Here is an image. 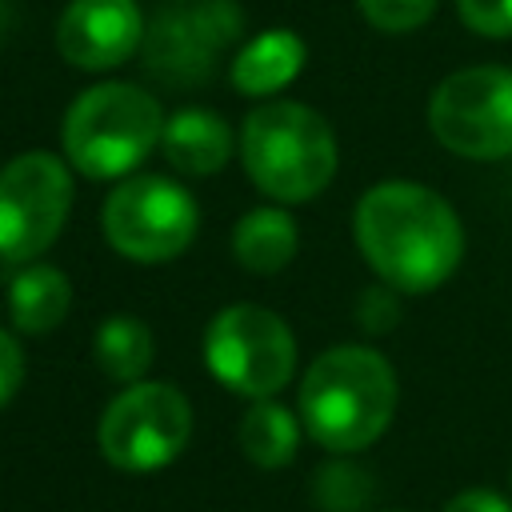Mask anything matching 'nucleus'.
<instances>
[{
    "label": "nucleus",
    "mask_w": 512,
    "mask_h": 512,
    "mask_svg": "<svg viewBox=\"0 0 512 512\" xmlns=\"http://www.w3.org/2000/svg\"><path fill=\"white\" fill-rule=\"evenodd\" d=\"M352 232L360 256L396 292L440 288L464 256L456 208L416 180H384L368 188L356 204Z\"/></svg>",
    "instance_id": "1"
},
{
    "label": "nucleus",
    "mask_w": 512,
    "mask_h": 512,
    "mask_svg": "<svg viewBox=\"0 0 512 512\" xmlns=\"http://www.w3.org/2000/svg\"><path fill=\"white\" fill-rule=\"evenodd\" d=\"M400 400L392 364L368 344L320 352L300 384V424L328 452L368 448L392 420Z\"/></svg>",
    "instance_id": "2"
},
{
    "label": "nucleus",
    "mask_w": 512,
    "mask_h": 512,
    "mask_svg": "<svg viewBox=\"0 0 512 512\" xmlns=\"http://www.w3.org/2000/svg\"><path fill=\"white\" fill-rule=\"evenodd\" d=\"M240 160L264 196L280 204H304L336 176V136L316 108L272 100L244 116Z\"/></svg>",
    "instance_id": "3"
},
{
    "label": "nucleus",
    "mask_w": 512,
    "mask_h": 512,
    "mask_svg": "<svg viewBox=\"0 0 512 512\" xmlns=\"http://www.w3.org/2000/svg\"><path fill=\"white\" fill-rule=\"evenodd\" d=\"M164 120L156 96L140 84H92L64 112V156L88 180H120L160 144Z\"/></svg>",
    "instance_id": "4"
},
{
    "label": "nucleus",
    "mask_w": 512,
    "mask_h": 512,
    "mask_svg": "<svg viewBox=\"0 0 512 512\" xmlns=\"http://www.w3.org/2000/svg\"><path fill=\"white\" fill-rule=\"evenodd\" d=\"M204 364L228 392L272 400L296 372V340L272 308L228 304L204 332Z\"/></svg>",
    "instance_id": "5"
},
{
    "label": "nucleus",
    "mask_w": 512,
    "mask_h": 512,
    "mask_svg": "<svg viewBox=\"0 0 512 512\" xmlns=\"http://www.w3.org/2000/svg\"><path fill=\"white\" fill-rule=\"evenodd\" d=\"M196 224H200V208L192 192L152 172L120 180L100 208L104 240L132 264L176 260L192 244Z\"/></svg>",
    "instance_id": "6"
},
{
    "label": "nucleus",
    "mask_w": 512,
    "mask_h": 512,
    "mask_svg": "<svg viewBox=\"0 0 512 512\" xmlns=\"http://www.w3.org/2000/svg\"><path fill=\"white\" fill-rule=\"evenodd\" d=\"M192 436V404L164 380L128 384L100 416V456L120 472H156L172 464Z\"/></svg>",
    "instance_id": "7"
},
{
    "label": "nucleus",
    "mask_w": 512,
    "mask_h": 512,
    "mask_svg": "<svg viewBox=\"0 0 512 512\" xmlns=\"http://www.w3.org/2000/svg\"><path fill=\"white\" fill-rule=\"evenodd\" d=\"M428 128L456 156H512V68L476 64L444 76L428 100Z\"/></svg>",
    "instance_id": "8"
},
{
    "label": "nucleus",
    "mask_w": 512,
    "mask_h": 512,
    "mask_svg": "<svg viewBox=\"0 0 512 512\" xmlns=\"http://www.w3.org/2000/svg\"><path fill=\"white\" fill-rule=\"evenodd\" d=\"M244 32L236 0H172L144 24V64L172 88L212 80L220 56Z\"/></svg>",
    "instance_id": "9"
},
{
    "label": "nucleus",
    "mask_w": 512,
    "mask_h": 512,
    "mask_svg": "<svg viewBox=\"0 0 512 512\" xmlns=\"http://www.w3.org/2000/svg\"><path fill=\"white\" fill-rule=\"evenodd\" d=\"M72 172L52 152H24L0 168V260H36L64 228Z\"/></svg>",
    "instance_id": "10"
},
{
    "label": "nucleus",
    "mask_w": 512,
    "mask_h": 512,
    "mask_svg": "<svg viewBox=\"0 0 512 512\" xmlns=\"http://www.w3.org/2000/svg\"><path fill=\"white\" fill-rule=\"evenodd\" d=\"M144 44V12L136 0H72L56 24V48L72 68L108 72Z\"/></svg>",
    "instance_id": "11"
},
{
    "label": "nucleus",
    "mask_w": 512,
    "mask_h": 512,
    "mask_svg": "<svg viewBox=\"0 0 512 512\" xmlns=\"http://www.w3.org/2000/svg\"><path fill=\"white\" fill-rule=\"evenodd\" d=\"M236 136L228 120L212 108H180L164 120L160 152L184 176H212L232 160Z\"/></svg>",
    "instance_id": "12"
},
{
    "label": "nucleus",
    "mask_w": 512,
    "mask_h": 512,
    "mask_svg": "<svg viewBox=\"0 0 512 512\" xmlns=\"http://www.w3.org/2000/svg\"><path fill=\"white\" fill-rule=\"evenodd\" d=\"M304 60L308 48L292 28H268L248 44H240L232 60V88L244 96H272L300 76Z\"/></svg>",
    "instance_id": "13"
},
{
    "label": "nucleus",
    "mask_w": 512,
    "mask_h": 512,
    "mask_svg": "<svg viewBox=\"0 0 512 512\" xmlns=\"http://www.w3.org/2000/svg\"><path fill=\"white\" fill-rule=\"evenodd\" d=\"M72 308V280L56 264H28L8 280V316L20 332L44 336Z\"/></svg>",
    "instance_id": "14"
},
{
    "label": "nucleus",
    "mask_w": 512,
    "mask_h": 512,
    "mask_svg": "<svg viewBox=\"0 0 512 512\" xmlns=\"http://www.w3.org/2000/svg\"><path fill=\"white\" fill-rule=\"evenodd\" d=\"M296 244H300L296 220L284 208H272V204L244 212L232 228V256L248 272H260V276L288 268L292 256H296Z\"/></svg>",
    "instance_id": "15"
},
{
    "label": "nucleus",
    "mask_w": 512,
    "mask_h": 512,
    "mask_svg": "<svg viewBox=\"0 0 512 512\" xmlns=\"http://www.w3.org/2000/svg\"><path fill=\"white\" fill-rule=\"evenodd\" d=\"M92 352H96V364L104 376H112L120 384H136L152 364V332L140 316L116 312L96 328Z\"/></svg>",
    "instance_id": "16"
},
{
    "label": "nucleus",
    "mask_w": 512,
    "mask_h": 512,
    "mask_svg": "<svg viewBox=\"0 0 512 512\" xmlns=\"http://www.w3.org/2000/svg\"><path fill=\"white\" fill-rule=\"evenodd\" d=\"M300 416L276 400H256L240 420V448L256 468H284L300 444Z\"/></svg>",
    "instance_id": "17"
},
{
    "label": "nucleus",
    "mask_w": 512,
    "mask_h": 512,
    "mask_svg": "<svg viewBox=\"0 0 512 512\" xmlns=\"http://www.w3.org/2000/svg\"><path fill=\"white\" fill-rule=\"evenodd\" d=\"M372 496V484L352 464H328L316 472V504L324 512H360Z\"/></svg>",
    "instance_id": "18"
},
{
    "label": "nucleus",
    "mask_w": 512,
    "mask_h": 512,
    "mask_svg": "<svg viewBox=\"0 0 512 512\" xmlns=\"http://www.w3.org/2000/svg\"><path fill=\"white\" fill-rule=\"evenodd\" d=\"M440 0H356L360 16L380 32H412L428 24Z\"/></svg>",
    "instance_id": "19"
},
{
    "label": "nucleus",
    "mask_w": 512,
    "mask_h": 512,
    "mask_svg": "<svg viewBox=\"0 0 512 512\" xmlns=\"http://www.w3.org/2000/svg\"><path fill=\"white\" fill-rule=\"evenodd\" d=\"M456 12L480 36H512V0H456Z\"/></svg>",
    "instance_id": "20"
},
{
    "label": "nucleus",
    "mask_w": 512,
    "mask_h": 512,
    "mask_svg": "<svg viewBox=\"0 0 512 512\" xmlns=\"http://www.w3.org/2000/svg\"><path fill=\"white\" fill-rule=\"evenodd\" d=\"M356 320H360V328H368V332H388V328L400 320L396 288H388V284L368 288V292L356 300Z\"/></svg>",
    "instance_id": "21"
},
{
    "label": "nucleus",
    "mask_w": 512,
    "mask_h": 512,
    "mask_svg": "<svg viewBox=\"0 0 512 512\" xmlns=\"http://www.w3.org/2000/svg\"><path fill=\"white\" fill-rule=\"evenodd\" d=\"M20 380H24V352H20L16 336L0 328V408L16 396Z\"/></svg>",
    "instance_id": "22"
},
{
    "label": "nucleus",
    "mask_w": 512,
    "mask_h": 512,
    "mask_svg": "<svg viewBox=\"0 0 512 512\" xmlns=\"http://www.w3.org/2000/svg\"><path fill=\"white\" fill-rule=\"evenodd\" d=\"M444 512H512V504L492 488H464L444 504Z\"/></svg>",
    "instance_id": "23"
}]
</instances>
